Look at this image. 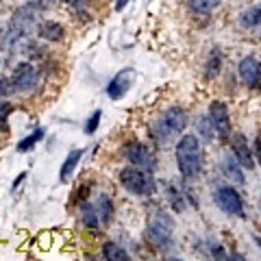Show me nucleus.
Listing matches in <instances>:
<instances>
[{"label": "nucleus", "instance_id": "1", "mask_svg": "<svg viewBox=\"0 0 261 261\" xmlns=\"http://www.w3.org/2000/svg\"><path fill=\"white\" fill-rule=\"evenodd\" d=\"M48 7H50V0H27L22 7L13 11L9 27H7L5 35H3V48L5 50H13V46H18V42L22 37H27L35 29V22L39 20Z\"/></svg>", "mask_w": 261, "mask_h": 261}, {"label": "nucleus", "instance_id": "2", "mask_svg": "<svg viewBox=\"0 0 261 261\" xmlns=\"http://www.w3.org/2000/svg\"><path fill=\"white\" fill-rule=\"evenodd\" d=\"M187 126V111L183 107H178V105H172L170 109H166L161 113V116L152 122V140L154 144L163 148V146H168L170 142H174V137H178L185 130Z\"/></svg>", "mask_w": 261, "mask_h": 261}, {"label": "nucleus", "instance_id": "3", "mask_svg": "<svg viewBox=\"0 0 261 261\" xmlns=\"http://www.w3.org/2000/svg\"><path fill=\"white\" fill-rule=\"evenodd\" d=\"M174 157H176V166L178 172L185 181L196 178L200 174L202 168V148H200V140L194 133L181 135L176 140V148H174Z\"/></svg>", "mask_w": 261, "mask_h": 261}, {"label": "nucleus", "instance_id": "4", "mask_svg": "<svg viewBox=\"0 0 261 261\" xmlns=\"http://www.w3.org/2000/svg\"><path fill=\"white\" fill-rule=\"evenodd\" d=\"M172 231H174V222H172V218H170V214H166V211H161L157 207L148 218L144 235H146V242H148L154 250L166 252L174 246Z\"/></svg>", "mask_w": 261, "mask_h": 261}, {"label": "nucleus", "instance_id": "5", "mask_svg": "<svg viewBox=\"0 0 261 261\" xmlns=\"http://www.w3.org/2000/svg\"><path fill=\"white\" fill-rule=\"evenodd\" d=\"M118 178H120V185L124 187L128 194L140 196V198H146V196H152L154 192H157V181H154L152 172L142 170L137 166L122 168Z\"/></svg>", "mask_w": 261, "mask_h": 261}, {"label": "nucleus", "instance_id": "6", "mask_svg": "<svg viewBox=\"0 0 261 261\" xmlns=\"http://www.w3.org/2000/svg\"><path fill=\"white\" fill-rule=\"evenodd\" d=\"M122 154L126 157V161L130 163V166H137L142 170H148V172H152L154 168H157V159L152 157L150 148L146 144H142L140 140H130L126 142L124 146H122Z\"/></svg>", "mask_w": 261, "mask_h": 261}, {"label": "nucleus", "instance_id": "7", "mask_svg": "<svg viewBox=\"0 0 261 261\" xmlns=\"http://www.w3.org/2000/svg\"><path fill=\"white\" fill-rule=\"evenodd\" d=\"M216 205L224 211L226 216H235V218H244V200L240 192L231 185H218L214 192Z\"/></svg>", "mask_w": 261, "mask_h": 261}, {"label": "nucleus", "instance_id": "8", "mask_svg": "<svg viewBox=\"0 0 261 261\" xmlns=\"http://www.w3.org/2000/svg\"><path fill=\"white\" fill-rule=\"evenodd\" d=\"M135 79H137V72L133 68H124L109 81L107 87H105V92H107V96L111 100H122V98L128 94V89L133 87Z\"/></svg>", "mask_w": 261, "mask_h": 261}, {"label": "nucleus", "instance_id": "9", "mask_svg": "<svg viewBox=\"0 0 261 261\" xmlns=\"http://www.w3.org/2000/svg\"><path fill=\"white\" fill-rule=\"evenodd\" d=\"M207 116L211 118V124H214V128H216V135L220 137V140L226 142L228 133H231V116H228L226 102L214 100L209 105V113H207Z\"/></svg>", "mask_w": 261, "mask_h": 261}, {"label": "nucleus", "instance_id": "10", "mask_svg": "<svg viewBox=\"0 0 261 261\" xmlns=\"http://www.w3.org/2000/svg\"><path fill=\"white\" fill-rule=\"evenodd\" d=\"M238 74L244 85L250 89H261V61L255 57H244L238 63Z\"/></svg>", "mask_w": 261, "mask_h": 261}, {"label": "nucleus", "instance_id": "11", "mask_svg": "<svg viewBox=\"0 0 261 261\" xmlns=\"http://www.w3.org/2000/svg\"><path fill=\"white\" fill-rule=\"evenodd\" d=\"M37 83V68L29 61H22L13 68V87L18 92H31Z\"/></svg>", "mask_w": 261, "mask_h": 261}, {"label": "nucleus", "instance_id": "12", "mask_svg": "<svg viewBox=\"0 0 261 261\" xmlns=\"http://www.w3.org/2000/svg\"><path fill=\"white\" fill-rule=\"evenodd\" d=\"M231 152L238 157V161L242 163V168L246 170H252L255 168V159H252V150L250 146L246 142V137H244L242 133H235L233 140H231Z\"/></svg>", "mask_w": 261, "mask_h": 261}, {"label": "nucleus", "instance_id": "13", "mask_svg": "<svg viewBox=\"0 0 261 261\" xmlns=\"http://www.w3.org/2000/svg\"><path fill=\"white\" fill-rule=\"evenodd\" d=\"M222 172H224V176L228 178V181H233L235 185H244V183H246L244 168H242V163L238 161V157H235L233 152H224V157H222Z\"/></svg>", "mask_w": 261, "mask_h": 261}, {"label": "nucleus", "instance_id": "14", "mask_svg": "<svg viewBox=\"0 0 261 261\" xmlns=\"http://www.w3.org/2000/svg\"><path fill=\"white\" fill-rule=\"evenodd\" d=\"M37 35L46 39V42H61L65 35V29L55 20H44V22H39V27H37Z\"/></svg>", "mask_w": 261, "mask_h": 261}, {"label": "nucleus", "instance_id": "15", "mask_svg": "<svg viewBox=\"0 0 261 261\" xmlns=\"http://www.w3.org/2000/svg\"><path fill=\"white\" fill-rule=\"evenodd\" d=\"M81 220H83V226L94 233L100 228V218H98L96 205H92V202H87V200H81Z\"/></svg>", "mask_w": 261, "mask_h": 261}, {"label": "nucleus", "instance_id": "16", "mask_svg": "<svg viewBox=\"0 0 261 261\" xmlns=\"http://www.w3.org/2000/svg\"><path fill=\"white\" fill-rule=\"evenodd\" d=\"M83 148H76V150H72L68 157H65V161H63V166H61V170H59V178H61V183H68L70 181V176L74 174V170H76V166H79V161H81V157H83Z\"/></svg>", "mask_w": 261, "mask_h": 261}, {"label": "nucleus", "instance_id": "17", "mask_svg": "<svg viewBox=\"0 0 261 261\" xmlns=\"http://www.w3.org/2000/svg\"><path fill=\"white\" fill-rule=\"evenodd\" d=\"M222 63H224V57H222V50L220 48H211L209 50V57H207V63H205V79H216L222 70Z\"/></svg>", "mask_w": 261, "mask_h": 261}, {"label": "nucleus", "instance_id": "18", "mask_svg": "<svg viewBox=\"0 0 261 261\" xmlns=\"http://www.w3.org/2000/svg\"><path fill=\"white\" fill-rule=\"evenodd\" d=\"M96 211H98V218H100V224H109L113 220V202L107 194H100L96 200Z\"/></svg>", "mask_w": 261, "mask_h": 261}, {"label": "nucleus", "instance_id": "19", "mask_svg": "<svg viewBox=\"0 0 261 261\" xmlns=\"http://www.w3.org/2000/svg\"><path fill=\"white\" fill-rule=\"evenodd\" d=\"M102 257L107 261H128V252L124 246L116 242H105L102 244Z\"/></svg>", "mask_w": 261, "mask_h": 261}, {"label": "nucleus", "instance_id": "20", "mask_svg": "<svg viewBox=\"0 0 261 261\" xmlns=\"http://www.w3.org/2000/svg\"><path fill=\"white\" fill-rule=\"evenodd\" d=\"M166 194H168V200H170V207H172L176 214H183V211L187 209L185 200H183V192L178 190V187H174L172 183L166 185Z\"/></svg>", "mask_w": 261, "mask_h": 261}, {"label": "nucleus", "instance_id": "21", "mask_svg": "<svg viewBox=\"0 0 261 261\" xmlns=\"http://www.w3.org/2000/svg\"><path fill=\"white\" fill-rule=\"evenodd\" d=\"M44 135H46V130L39 126V128H35L33 133H29L24 140H20L18 142V152H29L31 148H35V144H39L44 140Z\"/></svg>", "mask_w": 261, "mask_h": 261}, {"label": "nucleus", "instance_id": "22", "mask_svg": "<svg viewBox=\"0 0 261 261\" xmlns=\"http://www.w3.org/2000/svg\"><path fill=\"white\" fill-rule=\"evenodd\" d=\"M240 24L242 27H248V29L259 27L261 24V5H255V7H250V9H246V11H242L240 13Z\"/></svg>", "mask_w": 261, "mask_h": 261}, {"label": "nucleus", "instance_id": "23", "mask_svg": "<svg viewBox=\"0 0 261 261\" xmlns=\"http://www.w3.org/2000/svg\"><path fill=\"white\" fill-rule=\"evenodd\" d=\"M222 3V0H187V7H190V11L194 13H211L216 9V7Z\"/></svg>", "mask_w": 261, "mask_h": 261}, {"label": "nucleus", "instance_id": "24", "mask_svg": "<svg viewBox=\"0 0 261 261\" xmlns=\"http://www.w3.org/2000/svg\"><path fill=\"white\" fill-rule=\"evenodd\" d=\"M196 128H198V133H200V137L205 142H214L216 128H214V124H211V118L209 116H200L198 122H196Z\"/></svg>", "mask_w": 261, "mask_h": 261}, {"label": "nucleus", "instance_id": "25", "mask_svg": "<svg viewBox=\"0 0 261 261\" xmlns=\"http://www.w3.org/2000/svg\"><path fill=\"white\" fill-rule=\"evenodd\" d=\"M11 113H13V105L9 100H0V130H9Z\"/></svg>", "mask_w": 261, "mask_h": 261}, {"label": "nucleus", "instance_id": "26", "mask_svg": "<svg viewBox=\"0 0 261 261\" xmlns=\"http://www.w3.org/2000/svg\"><path fill=\"white\" fill-rule=\"evenodd\" d=\"M100 118H102V111L100 109H96L92 116L87 118V122H85V126H83V130L87 135H94L96 130H98V126H100Z\"/></svg>", "mask_w": 261, "mask_h": 261}, {"label": "nucleus", "instance_id": "27", "mask_svg": "<svg viewBox=\"0 0 261 261\" xmlns=\"http://www.w3.org/2000/svg\"><path fill=\"white\" fill-rule=\"evenodd\" d=\"M63 3L70 5V7H74L76 11H81V9H83V7L87 5V0H63Z\"/></svg>", "mask_w": 261, "mask_h": 261}, {"label": "nucleus", "instance_id": "28", "mask_svg": "<svg viewBox=\"0 0 261 261\" xmlns=\"http://www.w3.org/2000/svg\"><path fill=\"white\" fill-rule=\"evenodd\" d=\"M24 178H27V172H22V174H20L18 178H15V181H13V185H11V190H13V192L18 190V187H20V183L24 181Z\"/></svg>", "mask_w": 261, "mask_h": 261}, {"label": "nucleus", "instance_id": "29", "mask_svg": "<svg viewBox=\"0 0 261 261\" xmlns=\"http://www.w3.org/2000/svg\"><path fill=\"white\" fill-rule=\"evenodd\" d=\"M128 3H130V0H116V11H122Z\"/></svg>", "mask_w": 261, "mask_h": 261}, {"label": "nucleus", "instance_id": "30", "mask_svg": "<svg viewBox=\"0 0 261 261\" xmlns=\"http://www.w3.org/2000/svg\"><path fill=\"white\" fill-rule=\"evenodd\" d=\"M257 154H259V161H261V135H259V140H257Z\"/></svg>", "mask_w": 261, "mask_h": 261}, {"label": "nucleus", "instance_id": "31", "mask_svg": "<svg viewBox=\"0 0 261 261\" xmlns=\"http://www.w3.org/2000/svg\"><path fill=\"white\" fill-rule=\"evenodd\" d=\"M255 244H257V246L261 248V235H255Z\"/></svg>", "mask_w": 261, "mask_h": 261}, {"label": "nucleus", "instance_id": "32", "mask_svg": "<svg viewBox=\"0 0 261 261\" xmlns=\"http://www.w3.org/2000/svg\"><path fill=\"white\" fill-rule=\"evenodd\" d=\"M0 83H3V79H0Z\"/></svg>", "mask_w": 261, "mask_h": 261}]
</instances>
